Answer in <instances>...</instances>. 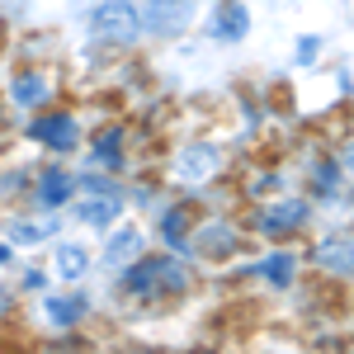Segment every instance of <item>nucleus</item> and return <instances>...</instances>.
<instances>
[{
    "mask_svg": "<svg viewBox=\"0 0 354 354\" xmlns=\"http://www.w3.org/2000/svg\"><path fill=\"white\" fill-rule=\"evenodd\" d=\"M28 137L33 142H43L48 151H76L81 147V123L71 118V113H38L33 123H28Z\"/></svg>",
    "mask_w": 354,
    "mask_h": 354,
    "instance_id": "obj_5",
    "label": "nucleus"
},
{
    "mask_svg": "<svg viewBox=\"0 0 354 354\" xmlns=\"http://www.w3.org/2000/svg\"><path fill=\"white\" fill-rule=\"evenodd\" d=\"M142 250H147V236H142L137 227H113L109 245H104V265H109V270H123V265L137 260Z\"/></svg>",
    "mask_w": 354,
    "mask_h": 354,
    "instance_id": "obj_11",
    "label": "nucleus"
},
{
    "mask_svg": "<svg viewBox=\"0 0 354 354\" xmlns=\"http://www.w3.org/2000/svg\"><path fill=\"white\" fill-rule=\"evenodd\" d=\"M161 241L170 250H189V208L185 203H175V208L161 213Z\"/></svg>",
    "mask_w": 354,
    "mask_h": 354,
    "instance_id": "obj_18",
    "label": "nucleus"
},
{
    "mask_svg": "<svg viewBox=\"0 0 354 354\" xmlns=\"http://www.w3.org/2000/svg\"><path fill=\"white\" fill-rule=\"evenodd\" d=\"M43 312H48V326H57V330H71L76 322H85V312H90V298H85V293H66V298L48 293Z\"/></svg>",
    "mask_w": 354,
    "mask_h": 354,
    "instance_id": "obj_12",
    "label": "nucleus"
},
{
    "mask_svg": "<svg viewBox=\"0 0 354 354\" xmlns=\"http://www.w3.org/2000/svg\"><path fill=\"white\" fill-rule=\"evenodd\" d=\"M85 189L95 194V198H85V203H81V222H90V227H109V222L123 213V194L113 189V185L85 180Z\"/></svg>",
    "mask_w": 354,
    "mask_h": 354,
    "instance_id": "obj_8",
    "label": "nucleus"
},
{
    "mask_svg": "<svg viewBox=\"0 0 354 354\" xmlns=\"http://www.w3.org/2000/svg\"><path fill=\"white\" fill-rule=\"evenodd\" d=\"M335 185H340V161H322V165H317V189L330 194Z\"/></svg>",
    "mask_w": 354,
    "mask_h": 354,
    "instance_id": "obj_20",
    "label": "nucleus"
},
{
    "mask_svg": "<svg viewBox=\"0 0 354 354\" xmlns=\"http://www.w3.org/2000/svg\"><path fill=\"white\" fill-rule=\"evenodd\" d=\"M0 265H10V245H0Z\"/></svg>",
    "mask_w": 354,
    "mask_h": 354,
    "instance_id": "obj_23",
    "label": "nucleus"
},
{
    "mask_svg": "<svg viewBox=\"0 0 354 354\" xmlns=\"http://www.w3.org/2000/svg\"><path fill=\"white\" fill-rule=\"evenodd\" d=\"M76 185H81V180H76L71 170L48 165V170H43V180H38V189H33V203H38L43 213H57V208H62V203L76 194Z\"/></svg>",
    "mask_w": 354,
    "mask_h": 354,
    "instance_id": "obj_9",
    "label": "nucleus"
},
{
    "mask_svg": "<svg viewBox=\"0 0 354 354\" xmlns=\"http://www.w3.org/2000/svg\"><path fill=\"white\" fill-rule=\"evenodd\" d=\"M43 236H53V218H33V222H10V241L38 245Z\"/></svg>",
    "mask_w": 354,
    "mask_h": 354,
    "instance_id": "obj_19",
    "label": "nucleus"
},
{
    "mask_svg": "<svg viewBox=\"0 0 354 354\" xmlns=\"http://www.w3.org/2000/svg\"><path fill=\"white\" fill-rule=\"evenodd\" d=\"M203 33H208V38H218V43H241L245 33H250V10H245L241 0H222L218 10L208 15Z\"/></svg>",
    "mask_w": 354,
    "mask_h": 354,
    "instance_id": "obj_7",
    "label": "nucleus"
},
{
    "mask_svg": "<svg viewBox=\"0 0 354 354\" xmlns=\"http://www.w3.org/2000/svg\"><path fill=\"white\" fill-rule=\"evenodd\" d=\"M307 218H312L307 198L283 194V198H274V203H265V208L255 213V232L270 236V241H283V236H298L302 227H307Z\"/></svg>",
    "mask_w": 354,
    "mask_h": 354,
    "instance_id": "obj_3",
    "label": "nucleus"
},
{
    "mask_svg": "<svg viewBox=\"0 0 354 354\" xmlns=\"http://www.w3.org/2000/svg\"><path fill=\"white\" fill-rule=\"evenodd\" d=\"M218 170H222V151L213 142H194V147L180 151V161H175V180H180L185 189H198V185H208Z\"/></svg>",
    "mask_w": 354,
    "mask_h": 354,
    "instance_id": "obj_4",
    "label": "nucleus"
},
{
    "mask_svg": "<svg viewBox=\"0 0 354 354\" xmlns=\"http://www.w3.org/2000/svg\"><path fill=\"white\" fill-rule=\"evenodd\" d=\"M312 265L330 279H350L354 274V232H335L312 245Z\"/></svg>",
    "mask_w": 354,
    "mask_h": 354,
    "instance_id": "obj_6",
    "label": "nucleus"
},
{
    "mask_svg": "<svg viewBox=\"0 0 354 354\" xmlns=\"http://www.w3.org/2000/svg\"><path fill=\"white\" fill-rule=\"evenodd\" d=\"M185 288H189V270L175 255H137L118 274V293H128L133 302H147V307L180 298Z\"/></svg>",
    "mask_w": 354,
    "mask_h": 354,
    "instance_id": "obj_1",
    "label": "nucleus"
},
{
    "mask_svg": "<svg viewBox=\"0 0 354 354\" xmlns=\"http://www.w3.org/2000/svg\"><path fill=\"white\" fill-rule=\"evenodd\" d=\"M53 260H57V279H66V283L85 279V274H90V265H95V260H90V250H85L81 241H62Z\"/></svg>",
    "mask_w": 354,
    "mask_h": 354,
    "instance_id": "obj_16",
    "label": "nucleus"
},
{
    "mask_svg": "<svg viewBox=\"0 0 354 354\" xmlns=\"http://www.w3.org/2000/svg\"><path fill=\"white\" fill-rule=\"evenodd\" d=\"M147 28H156V33H180V28L189 24V0H151V15L142 19Z\"/></svg>",
    "mask_w": 354,
    "mask_h": 354,
    "instance_id": "obj_14",
    "label": "nucleus"
},
{
    "mask_svg": "<svg viewBox=\"0 0 354 354\" xmlns=\"http://www.w3.org/2000/svg\"><path fill=\"white\" fill-rule=\"evenodd\" d=\"M194 250H198V255H208V260H227V255L236 250V232H232V227H222V222H213V227L194 232Z\"/></svg>",
    "mask_w": 354,
    "mask_h": 354,
    "instance_id": "obj_15",
    "label": "nucleus"
},
{
    "mask_svg": "<svg viewBox=\"0 0 354 354\" xmlns=\"http://www.w3.org/2000/svg\"><path fill=\"white\" fill-rule=\"evenodd\" d=\"M142 33V10L137 0H100L90 10V38L100 48H128Z\"/></svg>",
    "mask_w": 354,
    "mask_h": 354,
    "instance_id": "obj_2",
    "label": "nucleus"
},
{
    "mask_svg": "<svg viewBox=\"0 0 354 354\" xmlns=\"http://www.w3.org/2000/svg\"><path fill=\"white\" fill-rule=\"evenodd\" d=\"M340 175H350V180H354V142L345 147V156H340Z\"/></svg>",
    "mask_w": 354,
    "mask_h": 354,
    "instance_id": "obj_22",
    "label": "nucleus"
},
{
    "mask_svg": "<svg viewBox=\"0 0 354 354\" xmlns=\"http://www.w3.org/2000/svg\"><path fill=\"white\" fill-rule=\"evenodd\" d=\"M317 57V38H302L298 43V62H312Z\"/></svg>",
    "mask_w": 354,
    "mask_h": 354,
    "instance_id": "obj_21",
    "label": "nucleus"
},
{
    "mask_svg": "<svg viewBox=\"0 0 354 354\" xmlns=\"http://www.w3.org/2000/svg\"><path fill=\"white\" fill-rule=\"evenodd\" d=\"M5 95H10V104H19V109H38V104L53 100V76H48V71H19L15 81L5 85Z\"/></svg>",
    "mask_w": 354,
    "mask_h": 354,
    "instance_id": "obj_10",
    "label": "nucleus"
},
{
    "mask_svg": "<svg viewBox=\"0 0 354 354\" xmlns=\"http://www.w3.org/2000/svg\"><path fill=\"white\" fill-rule=\"evenodd\" d=\"M123 142H128L123 123L104 128V133L95 137V147H90V165H100V170H123Z\"/></svg>",
    "mask_w": 354,
    "mask_h": 354,
    "instance_id": "obj_13",
    "label": "nucleus"
},
{
    "mask_svg": "<svg viewBox=\"0 0 354 354\" xmlns=\"http://www.w3.org/2000/svg\"><path fill=\"white\" fill-rule=\"evenodd\" d=\"M293 270H298V260H293L288 250H274V255H265L260 265H250L245 274L265 279V283H274V288H288V283H293Z\"/></svg>",
    "mask_w": 354,
    "mask_h": 354,
    "instance_id": "obj_17",
    "label": "nucleus"
}]
</instances>
